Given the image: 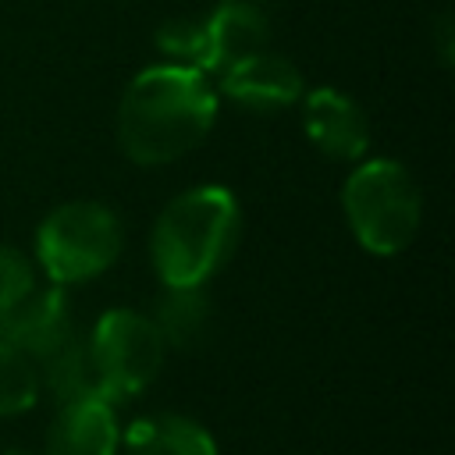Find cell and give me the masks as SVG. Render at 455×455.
<instances>
[{
  "instance_id": "9",
  "label": "cell",
  "mask_w": 455,
  "mask_h": 455,
  "mask_svg": "<svg viewBox=\"0 0 455 455\" xmlns=\"http://www.w3.org/2000/svg\"><path fill=\"white\" fill-rule=\"evenodd\" d=\"M75 334L71 323V309L64 299V288L46 284V288H32L14 309H7L0 316V338H7L11 345H18L21 352H28L36 363L53 352L60 341H68Z\"/></svg>"
},
{
  "instance_id": "7",
  "label": "cell",
  "mask_w": 455,
  "mask_h": 455,
  "mask_svg": "<svg viewBox=\"0 0 455 455\" xmlns=\"http://www.w3.org/2000/svg\"><path fill=\"white\" fill-rule=\"evenodd\" d=\"M121 423L107 395H82L57 405L46 427L43 455H117Z\"/></svg>"
},
{
  "instance_id": "16",
  "label": "cell",
  "mask_w": 455,
  "mask_h": 455,
  "mask_svg": "<svg viewBox=\"0 0 455 455\" xmlns=\"http://www.w3.org/2000/svg\"><path fill=\"white\" fill-rule=\"evenodd\" d=\"M32 288H36V267L28 263V256L11 245H0V316L14 309Z\"/></svg>"
},
{
  "instance_id": "6",
  "label": "cell",
  "mask_w": 455,
  "mask_h": 455,
  "mask_svg": "<svg viewBox=\"0 0 455 455\" xmlns=\"http://www.w3.org/2000/svg\"><path fill=\"white\" fill-rule=\"evenodd\" d=\"M299 103H302V132L323 156L345 160V164L366 156L370 124L363 107L352 96L331 85H320V89H306Z\"/></svg>"
},
{
  "instance_id": "3",
  "label": "cell",
  "mask_w": 455,
  "mask_h": 455,
  "mask_svg": "<svg viewBox=\"0 0 455 455\" xmlns=\"http://www.w3.org/2000/svg\"><path fill=\"white\" fill-rule=\"evenodd\" d=\"M341 210L355 242L373 256H398L419 231L423 196L405 164L359 160L341 185Z\"/></svg>"
},
{
  "instance_id": "15",
  "label": "cell",
  "mask_w": 455,
  "mask_h": 455,
  "mask_svg": "<svg viewBox=\"0 0 455 455\" xmlns=\"http://www.w3.org/2000/svg\"><path fill=\"white\" fill-rule=\"evenodd\" d=\"M156 50L164 57H171L167 64H185V68L203 71V64H206V25H203V18H174V21L160 25Z\"/></svg>"
},
{
  "instance_id": "18",
  "label": "cell",
  "mask_w": 455,
  "mask_h": 455,
  "mask_svg": "<svg viewBox=\"0 0 455 455\" xmlns=\"http://www.w3.org/2000/svg\"><path fill=\"white\" fill-rule=\"evenodd\" d=\"M0 455H36V451H28V448H4Z\"/></svg>"
},
{
  "instance_id": "10",
  "label": "cell",
  "mask_w": 455,
  "mask_h": 455,
  "mask_svg": "<svg viewBox=\"0 0 455 455\" xmlns=\"http://www.w3.org/2000/svg\"><path fill=\"white\" fill-rule=\"evenodd\" d=\"M206 64L203 71L224 75L238 60L267 50L270 21L267 11L252 0H220L206 18Z\"/></svg>"
},
{
  "instance_id": "8",
  "label": "cell",
  "mask_w": 455,
  "mask_h": 455,
  "mask_svg": "<svg viewBox=\"0 0 455 455\" xmlns=\"http://www.w3.org/2000/svg\"><path fill=\"white\" fill-rule=\"evenodd\" d=\"M220 92L252 114H274L299 103L306 92V82L288 57L259 50L220 75Z\"/></svg>"
},
{
  "instance_id": "11",
  "label": "cell",
  "mask_w": 455,
  "mask_h": 455,
  "mask_svg": "<svg viewBox=\"0 0 455 455\" xmlns=\"http://www.w3.org/2000/svg\"><path fill=\"white\" fill-rule=\"evenodd\" d=\"M121 444L128 455H217L213 434L181 412H156L146 419H135Z\"/></svg>"
},
{
  "instance_id": "12",
  "label": "cell",
  "mask_w": 455,
  "mask_h": 455,
  "mask_svg": "<svg viewBox=\"0 0 455 455\" xmlns=\"http://www.w3.org/2000/svg\"><path fill=\"white\" fill-rule=\"evenodd\" d=\"M149 320L167 348H196L210 331L213 309L203 288H164Z\"/></svg>"
},
{
  "instance_id": "2",
  "label": "cell",
  "mask_w": 455,
  "mask_h": 455,
  "mask_svg": "<svg viewBox=\"0 0 455 455\" xmlns=\"http://www.w3.org/2000/svg\"><path fill=\"white\" fill-rule=\"evenodd\" d=\"M242 210L231 188L196 185L174 196L149 235V256L164 288H203L235 252Z\"/></svg>"
},
{
  "instance_id": "4",
  "label": "cell",
  "mask_w": 455,
  "mask_h": 455,
  "mask_svg": "<svg viewBox=\"0 0 455 455\" xmlns=\"http://www.w3.org/2000/svg\"><path fill=\"white\" fill-rule=\"evenodd\" d=\"M124 245L121 217L96 199H71L50 210L36 231V263L57 288L89 281L114 267Z\"/></svg>"
},
{
  "instance_id": "14",
  "label": "cell",
  "mask_w": 455,
  "mask_h": 455,
  "mask_svg": "<svg viewBox=\"0 0 455 455\" xmlns=\"http://www.w3.org/2000/svg\"><path fill=\"white\" fill-rule=\"evenodd\" d=\"M43 395L39 366L28 352L0 338V419L28 412Z\"/></svg>"
},
{
  "instance_id": "13",
  "label": "cell",
  "mask_w": 455,
  "mask_h": 455,
  "mask_svg": "<svg viewBox=\"0 0 455 455\" xmlns=\"http://www.w3.org/2000/svg\"><path fill=\"white\" fill-rule=\"evenodd\" d=\"M39 384L46 395L60 402H71V398H82V395H103L100 384H96V370H92V359H89V345L85 338H78V331L60 341L53 352H46L39 363Z\"/></svg>"
},
{
  "instance_id": "17",
  "label": "cell",
  "mask_w": 455,
  "mask_h": 455,
  "mask_svg": "<svg viewBox=\"0 0 455 455\" xmlns=\"http://www.w3.org/2000/svg\"><path fill=\"white\" fill-rule=\"evenodd\" d=\"M437 39H441V64H451V14L437 18Z\"/></svg>"
},
{
  "instance_id": "1",
  "label": "cell",
  "mask_w": 455,
  "mask_h": 455,
  "mask_svg": "<svg viewBox=\"0 0 455 455\" xmlns=\"http://www.w3.org/2000/svg\"><path fill=\"white\" fill-rule=\"evenodd\" d=\"M217 121V89L206 71L153 64L139 71L117 107V142L139 167H160L196 149Z\"/></svg>"
},
{
  "instance_id": "5",
  "label": "cell",
  "mask_w": 455,
  "mask_h": 455,
  "mask_svg": "<svg viewBox=\"0 0 455 455\" xmlns=\"http://www.w3.org/2000/svg\"><path fill=\"white\" fill-rule=\"evenodd\" d=\"M96 384L110 402L146 391L164 370L167 345L156 323L139 309H107L85 338Z\"/></svg>"
}]
</instances>
